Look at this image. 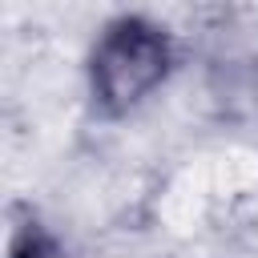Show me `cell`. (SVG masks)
I'll return each mask as SVG.
<instances>
[{
	"mask_svg": "<svg viewBox=\"0 0 258 258\" xmlns=\"http://www.w3.org/2000/svg\"><path fill=\"white\" fill-rule=\"evenodd\" d=\"M4 258H64V250L40 218L24 214L8 234V254Z\"/></svg>",
	"mask_w": 258,
	"mask_h": 258,
	"instance_id": "cell-2",
	"label": "cell"
},
{
	"mask_svg": "<svg viewBox=\"0 0 258 258\" xmlns=\"http://www.w3.org/2000/svg\"><path fill=\"white\" fill-rule=\"evenodd\" d=\"M169 69V28L141 12H121L101 24L89 48V97L105 117H125L165 85Z\"/></svg>",
	"mask_w": 258,
	"mask_h": 258,
	"instance_id": "cell-1",
	"label": "cell"
}]
</instances>
